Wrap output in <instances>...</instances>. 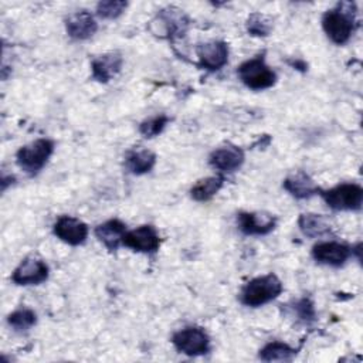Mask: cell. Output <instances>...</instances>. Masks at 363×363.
<instances>
[{
  "label": "cell",
  "instance_id": "6da1fadb",
  "mask_svg": "<svg viewBox=\"0 0 363 363\" xmlns=\"http://www.w3.org/2000/svg\"><path fill=\"white\" fill-rule=\"evenodd\" d=\"M322 28L332 43L337 45L346 44L356 28L354 3L343 1L328 10L322 17Z\"/></svg>",
  "mask_w": 363,
  "mask_h": 363
},
{
  "label": "cell",
  "instance_id": "7a4b0ae2",
  "mask_svg": "<svg viewBox=\"0 0 363 363\" xmlns=\"http://www.w3.org/2000/svg\"><path fill=\"white\" fill-rule=\"evenodd\" d=\"M282 289L281 279L275 274H267L248 281L241 289L240 299L245 306L258 308L278 298Z\"/></svg>",
  "mask_w": 363,
  "mask_h": 363
},
{
  "label": "cell",
  "instance_id": "3957f363",
  "mask_svg": "<svg viewBox=\"0 0 363 363\" xmlns=\"http://www.w3.org/2000/svg\"><path fill=\"white\" fill-rule=\"evenodd\" d=\"M54 142L47 138H40L28 145L21 146L16 153L17 166L30 176L37 174L48 162L54 152Z\"/></svg>",
  "mask_w": 363,
  "mask_h": 363
},
{
  "label": "cell",
  "instance_id": "277c9868",
  "mask_svg": "<svg viewBox=\"0 0 363 363\" xmlns=\"http://www.w3.org/2000/svg\"><path fill=\"white\" fill-rule=\"evenodd\" d=\"M237 74L241 82L254 91L271 88L277 82L275 71L267 65L262 55L244 61L238 67Z\"/></svg>",
  "mask_w": 363,
  "mask_h": 363
},
{
  "label": "cell",
  "instance_id": "5b68a950",
  "mask_svg": "<svg viewBox=\"0 0 363 363\" xmlns=\"http://www.w3.org/2000/svg\"><path fill=\"white\" fill-rule=\"evenodd\" d=\"M325 203L339 211L359 210L363 204V187L357 183H340L328 190H319Z\"/></svg>",
  "mask_w": 363,
  "mask_h": 363
},
{
  "label": "cell",
  "instance_id": "8992f818",
  "mask_svg": "<svg viewBox=\"0 0 363 363\" xmlns=\"http://www.w3.org/2000/svg\"><path fill=\"white\" fill-rule=\"evenodd\" d=\"M190 24L189 17L182 9L177 7H166L162 9L155 20L152 21L153 33L160 37H182L187 31Z\"/></svg>",
  "mask_w": 363,
  "mask_h": 363
},
{
  "label": "cell",
  "instance_id": "52a82bcc",
  "mask_svg": "<svg viewBox=\"0 0 363 363\" xmlns=\"http://www.w3.org/2000/svg\"><path fill=\"white\" fill-rule=\"evenodd\" d=\"M172 343L177 352L187 356H201L210 350V337L199 326H187L172 336Z\"/></svg>",
  "mask_w": 363,
  "mask_h": 363
},
{
  "label": "cell",
  "instance_id": "ba28073f",
  "mask_svg": "<svg viewBox=\"0 0 363 363\" xmlns=\"http://www.w3.org/2000/svg\"><path fill=\"white\" fill-rule=\"evenodd\" d=\"M122 244L136 252L153 254L160 247V235L153 225L143 224L135 230L126 231Z\"/></svg>",
  "mask_w": 363,
  "mask_h": 363
},
{
  "label": "cell",
  "instance_id": "9c48e42d",
  "mask_svg": "<svg viewBox=\"0 0 363 363\" xmlns=\"http://www.w3.org/2000/svg\"><path fill=\"white\" fill-rule=\"evenodd\" d=\"M50 274L48 265L35 257L24 258L11 274V281L16 285H38L47 281Z\"/></svg>",
  "mask_w": 363,
  "mask_h": 363
},
{
  "label": "cell",
  "instance_id": "30bf717a",
  "mask_svg": "<svg viewBox=\"0 0 363 363\" xmlns=\"http://www.w3.org/2000/svg\"><path fill=\"white\" fill-rule=\"evenodd\" d=\"M237 224L245 235H265L277 225V217L265 211H241L237 216Z\"/></svg>",
  "mask_w": 363,
  "mask_h": 363
},
{
  "label": "cell",
  "instance_id": "8fae6325",
  "mask_svg": "<svg viewBox=\"0 0 363 363\" xmlns=\"http://www.w3.org/2000/svg\"><path fill=\"white\" fill-rule=\"evenodd\" d=\"M352 254V247L339 241H322L315 244L312 248L313 259L330 267H342Z\"/></svg>",
  "mask_w": 363,
  "mask_h": 363
},
{
  "label": "cell",
  "instance_id": "7c38bea8",
  "mask_svg": "<svg viewBox=\"0 0 363 363\" xmlns=\"http://www.w3.org/2000/svg\"><path fill=\"white\" fill-rule=\"evenodd\" d=\"M52 231L62 242L68 245H81L88 238V225L79 218L61 216L54 223Z\"/></svg>",
  "mask_w": 363,
  "mask_h": 363
},
{
  "label": "cell",
  "instance_id": "4fadbf2b",
  "mask_svg": "<svg viewBox=\"0 0 363 363\" xmlns=\"http://www.w3.org/2000/svg\"><path fill=\"white\" fill-rule=\"evenodd\" d=\"M199 65L207 71H218L228 61V45L224 41L213 40L197 47Z\"/></svg>",
  "mask_w": 363,
  "mask_h": 363
},
{
  "label": "cell",
  "instance_id": "5bb4252c",
  "mask_svg": "<svg viewBox=\"0 0 363 363\" xmlns=\"http://www.w3.org/2000/svg\"><path fill=\"white\" fill-rule=\"evenodd\" d=\"M244 150L235 145H224L213 150L208 156V163L223 173H233L244 163Z\"/></svg>",
  "mask_w": 363,
  "mask_h": 363
},
{
  "label": "cell",
  "instance_id": "9a60e30c",
  "mask_svg": "<svg viewBox=\"0 0 363 363\" xmlns=\"http://www.w3.org/2000/svg\"><path fill=\"white\" fill-rule=\"evenodd\" d=\"M65 30L67 34L74 40H86L96 33L98 23L89 11L81 10L67 17Z\"/></svg>",
  "mask_w": 363,
  "mask_h": 363
},
{
  "label": "cell",
  "instance_id": "2e32d148",
  "mask_svg": "<svg viewBox=\"0 0 363 363\" xmlns=\"http://www.w3.org/2000/svg\"><path fill=\"white\" fill-rule=\"evenodd\" d=\"M123 64V58L119 52H106L99 57H96L91 62V71H92V78L96 79L98 82H109L113 79Z\"/></svg>",
  "mask_w": 363,
  "mask_h": 363
},
{
  "label": "cell",
  "instance_id": "e0dca14e",
  "mask_svg": "<svg viewBox=\"0 0 363 363\" xmlns=\"http://www.w3.org/2000/svg\"><path fill=\"white\" fill-rule=\"evenodd\" d=\"M282 186L292 197L299 199V200L309 199L320 190L316 186V183L313 182V179L302 170L294 172L289 176H286Z\"/></svg>",
  "mask_w": 363,
  "mask_h": 363
},
{
  "label": "cell",
  "instance_id": "ac0fdd59",
  "mask_svg": "<svg viewBox=\"0 0 363 363\" xmlns=\"http://www.w3.org/2000/svg\"><path fill=\"white\" fill-rule=\"evenodd\" d=\"M126 234V224L118 218H111L95 228L96 238L109 250L115 251L122 244Z\"/></svg>",
  "mask_w": 363,
  "mask_h": 363
},
{
  "label": "cell",
  "instance_id": "d6986e66",
  "mask_svg": "<svg viewBox=\"0 0 363 363\" xmlns=\"http://www.w3.org/2000/svg\"><path fill=\"white\" fill-rule=\"evenodd\" d=\"M298 227L301 233L309 238L323 237L332 233V225L329 220L322 214L303 213L298 218Z\"/></svg>",
  "mask_w": 363,
  "mask_h": 363
},
{
  "label": "cell",
  "instance_id": "ffe728a7",
  "mask_svg": "<svg viewBox=\"0 0 363 363\" xmlns=\"http://www.w3.org/2000/svg\"><path fill=\"white\" fill-rule=\"evenodd\" d=\"M156 164V155L149 149H132L125 156V166L133 174L149 173Z\"/></svg>",
  "mask_w": 363,
  "mask_h": 363
},
{
  "label": "cell",
  "instance_id": "44dd1931",
  "mask_svg": "<svg viewBox=\"0 0 363 363\" xmlns=\"http://www.w3.org/2000/svg\"><path fill=\"white\" fill-rule=\"evenodd\" d=\"M224 184L221 176H210L197 180V183L190 189V196L196 201H208L213 199Z\"/></svg>",
  "mask_w": 363,
  "mask_h": 363
},
{
  "label": "cell",
  "instance_id": "7402d4cb",
  "mask_svg": "<svg viewBox=\"0 0 363 363\" xmlns=\"http://www.w3.org/2000/svg\"><path fill=\"white\" fill-rule=\"evenodd\" d=\"M296 354V349L284 342H269L259 350V359L264 362H288Z\"/></svg>",
  "mask_w": 363,
  "mask_h": 363
},
{
  "label": "cell",
  "instance_id": "603a6c76",
  "mask_svg": "<svg viewBox=\"0 0 363 363\" xmlns=\"http://www.w3.org/2000/svg\"><path fill=\"white\" fill-rule=\"evenodd\" d=\"M37 322V315L30 308H18L7 316V323L17 332L28 330Z\"/></svg>",
  "mask_w": 363,
  "mask_h": 363
},
{
  "label": "cell",
  "instance_id": "cb8c5ba5",
  "mask_svg": "<svg viewBox=\"0 0 363 363\" xmlns=\"http://www.w3.org/2000/svg\"><path fill=\"white\" fill-rule=\"evenodd\" d=\"M247 31L254 37H267L272 31V20L267 14L252 13L247 18Z\"/></svg>",
  "mask_w": 363,
  "mask_h": 363
},
{
  "label": "cell",
  "instance_id": "d4e9b609",
  "mask_svg": "<svg viewBox=\"0 0 363 363\" xmlns=\"http://www.w3.org/2000/svg\"><path fill=\"white\" fill-rule=\"evenodd\" d=\"M128 3L122 0H106V1H99L96 4V14L102 18L106 20H113L118 18L119 16L123 14L126 10Z\"/></svg>",
  "mask_w": 363,
  "mask_h": 363
},
{
  "label": "cell",
  "instance_id": "484cf974",
  "mask_svg": "<svg viewBox=\"0 0 363 363\" xmlns=\"http://www.w3.org/2000/svg\"><path fill=\"white\" fill-rule=\"evenodd\" d=\"M169 121L170 119H169L167 115H156L153 118H149V119L143 121L139 125V132L145 138H155V136H157L163 132V129L166 128Z\"/></svg>",
  "mask_w": 363,
  "mask_h": 363
},
{
  "label": "cell",
  "instance_id": "4316f807",
  "mask_svg": "<svg viewBox=\"0 0 363 363\" xmlns=\"http://www.w3.org/2000/svg\"><path fill=\"white\" fill-rule=\"evenodd\" d=\"M292 312L296 315V318L299 320H303V322H312L315 319V315H316L313 303L308 298L298 299L292 306Z\"/></svg>",
  "mask_w": 363,
  "mask_h": 363
}]
</instances>
